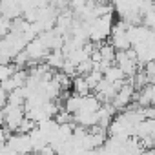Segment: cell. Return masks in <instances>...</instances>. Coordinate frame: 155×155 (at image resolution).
Instances as JSON below:
<instances>
[{"label":"cell","instance_id":"6da1fadb","mask_svg":"<svg viewBox=\"0 0 155 155\" xmlns=\"http://www.w3.org/2000/svg\"><path fill=\"white\" fill-rule=\"evenodd\" d=\"M2 111H4V124L8 126V130L17 131V128H18L20 120H22V119H24V115H26L24 106H22V104L8 102V106H6V108H2Z\"/></svg>","mask_w":155,"mask_h":155},{"label":"cell","instance_id":"7a4b0ae2","mask_svg":"<svg viewBox=\"0 0 155 155\" xmlns=\"http://www.w3.org/2000/svg\"><path fill=\"white\" fill-rule=\"evenodd\" d=\"M0 13H2L6 18H9V20L20 17L22 15L20 0H0Z\"/></svg>","mask_w":155,"mask_h":155},{"label":"cell","instance_id":"3957f363","mask_svg":"<svg viewBox=\"0 0 155 155\" xmlns=\"http://www.w3.org/2000/svg\"><path fill=\"white\" fill-rule=\"evenodd\" d=\"M133 135L139 137V139L148 137V135H155V119L144 117L142 120H139V122L133 126Z\"/></svg>","mask_w":155,"mask_h":155},{"label":"cell","instance_id":"277c9868","mask_svg":"<svg viewBox=\"0 0 155 155\" xmlns=\"http://www.w3.org/2000/svg\"><path fill=\"white\" fill-rule=\"evenodd\" d=\"M66 60V55L62 49H51L48 55H46V64L51 68V69H60L62 64Z\"/></svg>","mask_w":155,"mask_h":155},{"label":"cell","instance_id":"5b68a950","mask_svg":"<svg viewBox=\"0 0 155 155\" xmlns=\"http://www.w3.org/2000/svg\"><path fill=\"white\" fill-rule=\"evenodd\" d=\"M71 88H73V93H77V95H88L91 91V88L86 82V77H82V75H75L71 79Z\"/></svg>","mask_w":155,"mask_h":155},{"label":"cell","instance_id":"8992f818","mask_svg":"<svg viewBox=\"0 0 155 155\" xmlns=\"http://www.w3.org/2000/svg\"><path fill=\"white\" fill-rule=\"evenodd\" d=\"M104 79H108L110 82H117V81H122V79H126V75H124V71L113 62L106 71H104Z\"/></svg>","mask_w":155,"mask_h":155},{"label":"cell","instance_id":"52a82bcc","mask_svg":"<svg viewBox=\"0 0 155 155\" xmlns=\"http://www.w3.org/2000/svg\"><path fill=\"white\" fill-rule=\"evenodd\" d=\"M81 102H82V95H66V101H64V108L69 111V113H75V111H79L81 108Z\"/></svg>","mask_w":155,"mask_h":155},{"label":"cell","instance_id":"ba28073f","mask_svg":"<svg viewBox=\"0 0 155 155\" xmlns=\"http://www.w3.org/2000/svg\"><path fill=\"white\" fill-rule=\"evenodd\" d=\"M102 77H104V73L101 71V69H97V68H93L88 75H86V82H88V86L91 88V90H95V86L102 81Z\"/></svg>","mask_w":155,"mask_h":155},{"label":"cell","instance_id":"9c48e42d","mask_svg":"<svg viewBox=\"0 0 155 155\" xmlns=\"http://www.w3.org/2000/svg\"><path fill=\"white\" fill-rule=\"evenodd\" d=\"M18 68H17V64H0V82L2 81H6L8 77H11L15 71H17Z\"/></svg>","mask_w":155,"mask_h":155}]
</instances>
